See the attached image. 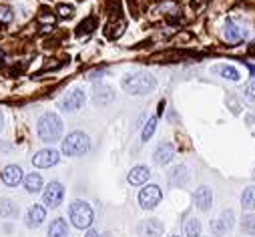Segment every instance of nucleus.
<instances>
[{"label":"nucleus","instance_id":"nucleus-1","mask_svg":"<svg viewBox=\"0 0 255 237\" xmlns=\"http://www.w3.org/2000/svg\"><path fill=\"white\" fill-rule=\"evenodd\" d=\"M121 87L129 95H149L157 87V81L149 73H131L121 81Z\"/></svg>","mask_w":255,"mask_h":237},{"label":"nucleus","instance_id":"nucleus-2","mask_svg":"<svg viewBox=\"0 0 255 237\" xmlns=\"http://www.w3.org/2000/svg\"><path fill=\"white\" fill-rule=\"evenodd\" d=\"M62 135V121L56 113H44L38 118V137L44 143H54Z\"/></svg>","mask_w":255,"mask_h":237},{"label":"nucleus","instance_id":"nucleus-3","mask_svg":"<svg viewBox=\"0 0 255 237\" xmlns=\"http://www.w3.org/2000/svg\"><path fill=\"white\" fill-rule=\"evenodd\" d=\"M89 151H91V139L81 131L67 135V139L62 141V153L67 157H81V155H87Z\"/></svg>","mask_w":255,"mask_h":237},{"label":"nucleus","instance_id":"nucleus-4","mask_svg":"<svg viewBox=\"0 0 255 237\" xmlns=\"http://www.w3.org/2000/svg\"><path fill=\"white\" fill-rule=\"evenodd\" d=\"M69 217L77 229H89L93 225L95 213L87 201H73L69 207Z\"/></svg>","mask_w":255,"mask_h":237},{"label":"nucleus","instance_id":"nucleus-5","mask_svg":"<svg viewBox=\"0 0 255 237\" xmlns=\"http://www.w3.org/2000/svg\"><path fill=\"white\" fill-rule=\"evenodd\" d=\"M161 199H163V193H161V187H159V185H147V187H143L141 193H139V205H141L143 209H153V207H157V205L161 203Z\"/></svg>","mask_w":255,"mask_h":237},{"label":"nucleus","instance_id":"nucleus-6","mask_svg":"<svg viewBox=\"0 0 255 237\" xmlns=\"http://www.w3.org/2000/svg\"><path fill=\"white\" fill-rule=\"evenodd\" d=\"M62 197H65V187H62L58 181H52V183H48L46 185V189H44V193H42V201H44V205H48V207H58L60 203H62Z\"/></svg>","mask_w":255,"mask_h":237},{"label":"nucleus","instance_id":"nucleus-7","mask_svg":"<svg viewBox=\"0 0 255 237\" xmlns=\"http://www.w3.org/2000/svg\"><path fill=\"white\" fill-rule=\"evenodd\" d=\"M58 161H60V155H58V151H54V149H42V151H38V153L32 157V165H34V167H40V169L54 167Z\"/></svg>","mask_w":255,"mask_h":237},{"label":"nucleus","instance_id":"nucleus-8","mask_svg":"<svg viewBox=\"0 0 255 237\" xmlns=\"http://www.w3.org/2000/svg\"><path fill=\"white\" fill-rule=\"evenodd\" d=\"M83 105H85V93H83L81 89L71 91L65 99L60 101V109H62V111H69V113H73V111L81 109Z\"/></svg>","mask_w":255,"mask_h":237},{"label":"nucleus","instance_id":"nucleus-9","mask_svg":"<svg viewBox=\"0 0 255 237\" xmlns=\"http://www.w3.org/2000/svg\"><path fill=\"white\" fill-rule=\"evenodd\" d=\"M169 183L173 187H185L189 183V169L185 165H177L169 173Z\"/></svg>","mask_w":255,"mask_h":237},{"label":"nucleus","instance_id":"nucleus-10","mask_svg":"<svg viewBox=\"0 0 255 237\" xmlns=\"http://www.w3.org/2000/svg\"><path fill=\"white\" fill-rule=\"evenodd\" d=\"M173 157H175V147L171 143H161L155 149V155H153V159H155L157 165H169Z\"/></svg>","mask_w":255,"mask_h":237},{"label":"nucleus","instance_id":"nucleus-11","mask_svg":"<svg viewBox=\"0 0 255 237\" xmlns=\"http://www.w3.org/2000/svg\"><path fill=\"white\" fill-rule=\"evenodd\" d=\"M193 201L195 205L201 209V211H209L211 209V203H213V193L209 187H199L195 193H193Z\"/></svg>","mask_w":255,"mask_h":237},{"label":"nucleus","instance_id":"nucleus-12","mask_svg":"<svg viewBox=\"0 0 255 237\" xmlns=\"http://www.w3.org/2000/svg\"><path fill=\"white\" fill-rule=\"evenodd\" d=\"M2 181L8 185V187H16L20 181H22V169L18 165H8L4 167L2 171Z\"/></svg>","mask_w":255,"mask_h":237},{"label":"nucleus","instance_id":"nucleus-13","mask_svg":"<svg viewBox=\"0 0 255 237\" xmlns=\"http://www.w3.org/2000/svg\"><path fill=\"white\" fill-rule=\"evenodd\" d=\"M139 233L145 237H159L163 233V223L159 219H145L139 225Z\"/></svg>","mask_w":255,"mask_h":237},{"label":"nucleus","instance_id":"nucleus-14","mask_svg":"<svg viewBox=\"0 0 255 237\" xmlns=\"http://www.w3.org/2000/svg\"><path fill=\"white\" fill-rule=\"evenodd\" d=\"M149 177H151L149 167L137 165V167H133L131 173H129V183H131V185H143V183L149 181Z\"/></svg>","mask_w":255,"mask_h":237},{"label":"nucleus","instance_id":"nucleus-15","mask_svg":"<svg viewBox=\"0 0 255 237\" xmlns=\"http://www.w3.org/2000/svg\"><path fill=\"white\" fill-rule=\"evenodd\" d=\"M46 217V211L42 205H32L28 209V215H26V225L28 227H38Z\"/></svg>","mask_w":255,"mask_h":237},{"label":"nucleus","instance_id":"nucleus-16","mask_svg":"<svg viewBox=\"0 0 255 237\" xmlns=\"http://www.w3.org/2000/svg\"><path fill=\"white\" fill-rule=\"evenodd\" d=\"M243 36H245V30H243L237 22L227 20V24H225V38H227L229 42H241Z\"/></svg>","mask_w":255,"mask_h":237},{"label":"nucleus","instance_id":"nucleus-17","mask_svg":"<svg viewBox=\"0 0 255 237\" xmlns=\"http://www.w3.org/2000/svg\"><path fill=\"white\" fill-rule=\"evenodd\" d=\"M67 235H69V225H67V221L60 219V217H56V219L50 223V227H48V237H67Z\"/></svg>","mask_w":255,"mask_h":237},{"label":"nucleus","instance_id":"nucleus-18","mask_svg":"<svg viewBox=\"0 0 255 237\" xmlns=\"http://www.w3.org/2000/svg\"><path fill=\"white\" fill-rule=\"evenodd\" d=\"M95 103L97 105H107V103H111L113 99H115V93H113V89L111 87H105V85H99L97 89H95Z\"/></svg>","mask_w":255,"mask_h":237},{"label":"nucleus","instance_id":"nucleus-19","mask_svg":"<svg viewBox=\"0 0 255 237\" xmlns=\"http://www.w3.org/2000/svg\"><path fill=\"white\" fill-rule=\"evenodd\" d=\"M24 187L28 193H38L42 189V177L38 173H28L24 179Z\"/></svg>","mask_w":255,"mask_h":237},{"label":"nucleus","instance_id":"nucleus-20","mask_svg":"<svg viewBox=\"0 0 255 237\" xmlns=\"http://www.w3.org/2000/svg\"><path fill=\"white\" fill-rule=\"evenodd\" d=\"M183 229H185V237H199L201 235V223L195 217H191L189 221H185Z\"/></svg>","mask_w":255,"mask_h":237},{"label":"nucleus","instance_id":"nucleus-21","mask_svg":"<svg viewBox=\"0 0 255 237\" xmlns=\"http://www.w3.org/2000/svg\"><path fill=\"white\" fill-rule=\"evenodd\" d=\"M155 131H157V118H155V117H151L149 121H147V125H145V129H143V133H141V141H143V143H147V141L155 135Z\"/></svg>","mask_w":255,"mask_h":237},{"label":"nucleus","instance_id":"nucleus-22","mask_svg":"<svg viewBox=\"0 0 255 237\" xmlns=\"http://www.w3.org/2000/svg\"><path fill=\"white\" fill-rule=\"evenodd\" d=\"M255 205V187H247L241 195V207L243 209H249Z\"/></svg>","mask_w":255,"mask_h":237},{"label":"nucleus","instance_id":"nucleus-23","mask_svg":"<svg viewBox=\"0 0 255 237\" xmlns=\"http://www.w3.org/2000/svg\"><path fill=\"white\" fill-rule=\"evenodd\" d=\"M0 215L2 217H10V215H16V207L10 199H0Z\"/></svg>","mask_w":255,"mask_h":237},{"label":"nucleus","instance_id":"nucleus-24","mask_svg":"<svg viewBox=\"0 0 255 237\" xmlns=\"http://www.w3.org/2000/svg\"><path fill=\"white\" fill-rule=\"evenodd\" d=\"M241 229L247 235H255V215H245L241 219Z\"/></svg>","mask_w":255,"mask_h":237},{"label":"nucleus","instance_id":"nucleus-25","mask_svg":"<svg viewBox=\"0 0 255 237\" xmlns=\"http://www.w3.org/2000/svg\"><path fill=\"white\" fill-rule=\"evenodd\" d=\"M219 75H221L223 79H229V81H239V79H241V77H239V71L233 69V67H221V69H219Z\"/></svg>","mask_w":255,"mask_h":237},{"label":"nucleus","instance_id":"nucleus-26","mask_svg":"<svg viewBox=\"0 0 255 237\" xmlns=\"http://www.w3.org/2000/svg\"><path fill=\"white\" fill-rule=\"evenodd\" d=\"M227 229H229V227L225 225V221H223L221 217H217V219L211 221V233H213V235H223Z\"/></svg>","mask_w":255,"mask_h":237},{"label":"nucleus","instance_id":"nucleus-27","mask_svg":"<svg viewBox=\"0 0 255 237\" xmlns=\"http://www.w3.org/2000/svg\"><path fill=\"white\" fill-rule=\"evenodd\" d=\"M95 24H97V18H95V16H93V18L89 16V18H87L85 22H81V24H79V34H85V32H91Z\"/></svg>","mask_w":255,"mask_h":237},{"label":"nucleus","instance_id":"nucleus-28","mask_svg":"<svg viewBox=\"0 0 255 237\" xmlns=\"http://www.w3.org/2000/svg\"><path fill=\"white\" fill-rule=\"evenodd\" d=\"M10 20H12V8H8V6H0V22L6 24V22H10Z\"/></svg>","mask_w":255,"mask_h":237},{"label":"nucleus","instance_id":"nucleus-29","mask_svg":"<svg viewBox=\"0 0 255 237\" xmlns=\"http://www.w3.org/2000/svg\"><path fill=\"white\" fill-rule=\"evenodd\" d=\"M58 14H60V16H65V18H69V16L73 14V6H67V4L58 6Z\"/></svg>","mask_w":255,"mask_h":237},{"label":"nucleus","instance_id":"nucleus-30","mask_svg":"<svg viewBox=\"0 0 255 237\" xmlns=\"http://www.w3.org/2000/svg\"><path fill=\"white\" fill-rule=\"evenodd\" d=\"M247 95L255 101V81H253V83H249V87H247Z\"/></svg>","mask_w":255,"mask_h":237},{"label":"nucleus","instance_id":"nucleus-31","mask_svg":"<svg viewBox=\"0 0 255 237\" xmlns=\"http://www.w3.org/2000/svg\"><path fill=\"white\" fill-rule=\"evenodd\" d=\"M103 73H105V71H95V73H89V79H99Z\"/></svg>","mask_w":255,"mask_h":237},{"label":"nucleus","instance_id":"nucleus-32","mask_svg":"<svg viewBox=\"0 0 255 237\" xmlns=\"http://www.w3.org/2000/svg\"><path fill=\"white\" fill-rule=\"evenodd\" d=\"M85 237H99V233H97V231H93V229H91V231H89V233H87V235H85Z\"/></svg>","mask_w":255,"mask_h":237},{"label":"nucleus","instance_id":"nucleus-33","mask_svg":"<svg viewBox=\"0 0 255 237\" xmlns=\"http://www.w3.org/2000/svg\"><path fill=\"white\" fill-rule=\"evenodd\" d=\"M2 127H4V117H2V113H0V131H2Z\"/></svg>","mask_w":255,"mask_h":237},{"label":"nucleus","instance_id":"nucleus-34","mask_svg":"<svg viewBox=\"0 0 255 237\" xmlns=\"http://www.w3.org/2000/svg\"><path fill=\"white\" fill-rule=\"evenodd\" d=\"M247 67H249V73L255 75V65H247Z\"/></svg>","mask_w":255,"mask_h":237},{"label":"nucleus","instance_id":"nucleus-35","mask_svg":"<svg viewBox=\"0 0 255 237\" xmlns=\"http://www.w3.org/2000/svg\"><path fill=\"white\" fill-rule=\"evenodd\" d=\"M249 52H251V54H255V44H251V46H249Z\"/></svg>","mask_w":255,"mask_h":237},{"label":"nucleus","instance_id":"nucleus-36","mask_svg":"<svg viewBox=\"0 0 255 237\" xmlns=\"http://www.w3.org/2000/svg\"><path fill=\"white\" fill-rule=\"evenodd\" d=\"M253 177H255V173H253Z\"/></svg>","mask_w":255,"mask_h":237},{"label":"nucleus","instance_id":"nucleus-37","mask_svg":"<svg viewBox=\"0 0 255 237\" xmlns=\"http://www.w3.org/2000/svg\"><path fill=\"white\" fill-rule=\"evenodd\" d=\"M175 237H177V235H175Z\"/></svg>","mask_w":255,"mask_h":237}]
</instances>
